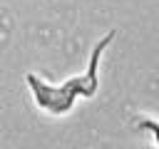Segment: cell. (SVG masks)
I'll return each mask as SVG.
<instances>
[{
	"label": "cell",
	"instance_id": "cell-1",
	"mask_svg": "<svg viewBox=\"0 0 159 149\" xmlns=\"http://www.w3.org/2000/svg\"><path fill=\"white\" fill-rule=\"evenodd\" d=\"M112 37H114V30L107 32V35L99 40V45L94 47V52H92V57H89V70H87L84 77H75V79H70L67 84H62V87H57V89L37 82L35 77H30V84H32V89H35V99H37L42 107H47L50 112H67V109L72 107V102H75L77 94L92 97L94 89H97V65H99V55H102V50L112 42Z\"/></svg>",
	"mask_w": 159,
	"mask_h": 149
}]
</instances>
